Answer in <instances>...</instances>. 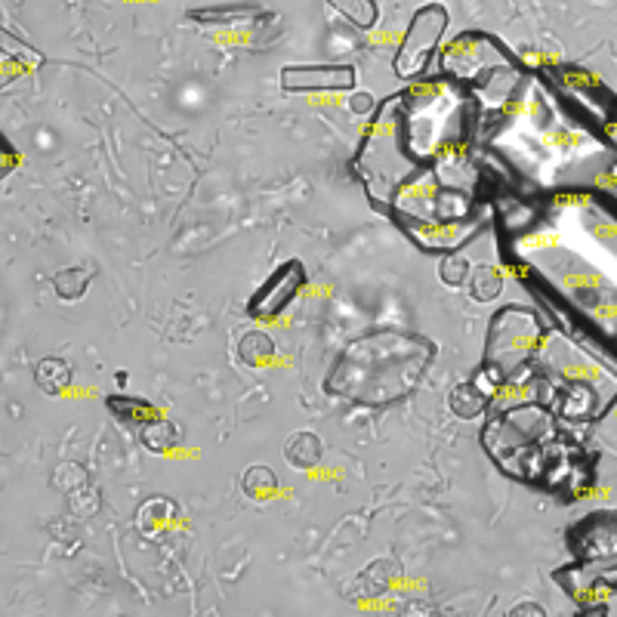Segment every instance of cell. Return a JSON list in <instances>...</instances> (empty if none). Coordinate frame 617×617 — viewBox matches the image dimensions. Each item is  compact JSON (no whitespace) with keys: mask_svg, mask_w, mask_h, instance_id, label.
Here are the masks:
<instances>
[{"mask_svg":"<svg viewBox=\"0 0 617 617\" xmlns=\"http://www.w3.org/2000/svg\"><path fill=\"white\" fill-rule=\"evenodd\" d=\"M435 358V346L408 331L380 328L358 337L324 380V392L358 405H389L411 395Z\"/></svg>","mask_w":617,"mask_h":617,"instance_id":"6da1fadb","label":"cell"},{"mask_svg":"<svg viewBox=\"0 0 617 617\" xmlns=\"http://www.w3.org/2000/svg\"><path fill=\"white\" fill-rule=\"evenodd\" d=\"M559 442L562 426L550 402H540V398L491 411V420L482 429V445L488 457L506 476L528 485L543 482Z\"/></svg>","mask_w":617,"mask_h":617,"instance_id":"7a4b0ae2","label":"cell"},{"mask_svg":"<svg viewBox=\"0 0 617 617\" xmlns=\"http://www.w3.org/2000/svg\"><path fill=\"white\" fill-rule=\"evenodd\" d=\"M405 96V136L420 167H429L454 145H469L476 127V99L448 78L423 81Z\"/></svg>","mask_w":617,"mask_h":617,"instance_id":"3957f363","label":"cell"},{"mask_svg":"<svg viewBox=\"0 0 617 617\" xmlns=\"http://www.w3.org/2000/svg\"><path fill=\"white\" fill-rule=\"evenodd\" d=\"M355 170L365 183L368 195L374 204L383 210L389 207L395 189L408 183V179L420 170L408 149L405 136V96H389L383 105H377L374 121L361 139V152L355 158Z\"/></svg>","mask_w":617,"mask_h":617,"instance_id":"277c9868","label":"cell"},{"mask_svg":"<svg viewBox=\"0 0 617 617\" xmlns=\"http://www.w3.org/2000/svg\"><path fill=\"white\" fill-rule=\"evenodd\" d=\"M543 343H547V328L537 312L525 306H503L488 324L485 365L500 368L506 377H516L540 355Z\"/></svg>","mask_w":617,"mask_h":617,"instance_id":"5b68a950","label":"cell"},{"mask_svg":"<svg viewBox=\"0 0 617 617\" xmlns=\"http://www.w3.org/2000/svg\"><path fill=\"white\" fill-rule=\"evenodd\" d=\"M442 78L454 81L466 93L485 87L500 71L519 68V59L506 50L494 34L485 31H463L442 50Z\"/></svg>","mask_w":617,"mask_h":617,"instance_id":"8992f818","label":"cell"},{"mask_svg":"<svg viewBox=\"0 0 617 617\" xmlns=\"http://www.w3.org/2000/svg\"><path fill=\"white\" fill-rule=\"evenodd\" d=\"M451 25V16L442 4H426L420 7L408 28H405V38L395 50V59H392V71L402 81H420L426 71H429V62L432 56L439 53V44L445 38V31Z\"/></svg>","mask_w":617,"mask_h":617,"instance_id":"52a82bcc","label":"cell"},{"mask_svg":"<svg viewBox=\"0 0 617 617\" xmlns=\"http://www.w3.org/2000/svg\"><path fill=\"white\" fill-rule=\"evenodd\" d=\"M553 81L559 87V99H565L571 105V112L580 121H587L590 127H596L602 136L617 124V102H614L611 90L605 84H599L590 71L562 65V68H556Z\"/></svg>","mask_w":617,"mask_h":617,"instance_id":"ba28073f","label":"cell"},{"mask_svg":"<svg viewBox=\"0 0 617 617\" xmlns=\"http://www.w3.org/2000/svg\"><path fill=\"white\" fill-rule=\"evenodd\" d=\"M596 482L593 473V460L587 451H580L577 445H565V439L559 442V448L553 451V460L547 466V476H543L540 488H547L559 497L577 500V497H587L590 488Z\"/></svg>","mask_w":617,"mask_h":617,"instance_id":"9c48e42d","label":"cell"},{"mask_svg":"<svg viewBox=\"0 0 617 617\" xmlns=\"http://www.w3.org/2000/svg\"><path fill=\"white\" fill-rule=\"evenodd\" d=\"M303 284H306V269H303L300 260L281 263V266L263 281V287L257 290V294L250 297L247 315H250L253 321H275L290 303L297 300Z\"/></svg>","mask_w":617,"mask_h":617,"instance_id":"30bf717a","label":"cell"},{"mask_svg":"<svg viewBox=\"0 0 617 617\" xmlns=\"http://www.w3.org/2000/svg\"><path fill=\"white\" fill-rule=\"evenodd\" d=\"M355 78L352 65H287L278 84L284 93H346Z\"/></svg>","mask_w":617,"mask_h":617,"instance_id":"8fae6325","label":"cell"},{"mask_svg":"<svg viewBox=\"0 0 617 617\" xmlns=\"http://www.w3.org/2000/svg\"><path fill=\"white\" fill-rule=\"evenodd\" d=\"M568 540L577 559H614L617 556V513H596L580 519Z\"/></svg>","mask_w":617,"mask_h":617,"instance_id":"7c38bea8","label":"cell"},{"mask_svg":"<svg viewBox=\"0 0 617 617\" xmlns=\"http://www.w3.org/2000/svg\"><path fill=\"white\" fill-rule=\"evenodd\" d=\"M398 226L405 229V235L417 247H423L429 253H454L479 232L476 216L473 220H454V223L435 220V223H398Z\"/></svg>","mask_w":617,"mask_h":617,"instance_id":"4fadbf2b","label":"cell"},{"mask_svg":"<svg viewBox=\"0 0 617 617\" xmlns=\"http://www.w3.org/2000/svg\"><path fill=\"white\" fill-rule=\"evenodd\" d=\"M448 402H451V411H454L460 420H476V417H482V414H491L494 395L473 377V380L454 386Z\"/></svg>","mask_w":617,"mask_h":617,"instance_id":"5bb4252c","label":"cell"},{"mask_svg":"<svg viewBox=\"0 0 617 617\" xmlns=\"http://www.w3.org/2000/svg\"><path fill=\"white\" fill-rule=\"evenodd\" d=\"M494 201H497L500 226L506 232H528L540 220V207L534 201H525V198H516V195H503V192H494Z\"/></svg>","mask_w":617,"mask_h":617,"instance_id":"9a60e30c","label":"cell"},{"mask_svg":"<svg viewBox=\"0 0 617 617\" xmlns=\"http://www.w3.org/2000/svg\"><path fill=\"white\" fill-rule=\"evenodd\" d=\"M466 287H469V297H473L476 303H494L503 294V272L491 263L473 266Z\"/></svg>","mask_w":617,"mask_h":617,"instance_id":"2e32d148","label":"cell"},{"mask_svg":"<svg viewBox=\"0 0 617 617\" xmlns=\"http://www.w3.org/2000/svg\"><path fill=\"white\" fill-rule=\"evenodd\" d=\"M284 457L290 466H297V469H312L321 463V439L312 432H297V435H290V442L284 448Z\"/></svg>","mask_w":617,"mask_h":617,"instance_id":"e0dca14e","label":"cell"},{"mask_svg":"<svg viewBox=\"0 0 617 617\" xmlns=\"http://www.w3.org/2000/svg\"><path fill=\"white\" fill-rule=\"evenodd\" d=\"M34 383H38L47 395H59L71 386V365L62 358H44L34 368Z\"/></svg>","mask_w":617,"mask_h":617,"instance_id":"ac0fdd59","label":"cell"},{"mask_svg":"<svg viewBox=\"0 0 617 617\" xmlns=\"http://www.w3.org/2000/svg\"><path fill=\"white\" fill-rule=\"evenodd\" d=\"M90 281H93V272L87 266H68L53 275V290L59 300H81L87 294Z\"/></svg>","mask_w":617,"mask_h":617,"instance_id":"d6986e66","label":"cell"},{"mask_svg":"<svg viewBox=\"0 0 617 617\" xmlns=\"http://www.w3.org/2000/svg\"><path fill=\"white\" fill-rule=\"evenodd\" d=\"M108 411L118 414L127 423H139V426H145V423H152V420L161 417L155 405H149L145 398H130V395H112V398H108Z\"/></svg>","mask_w":617,"mask_h":617,"instance_id":"ffe728a7","label":"cell"},{"mask_svg":"<svg viewBox=\"0 0 617 617\" xmlns=\"http://www.w3.org/2000/svg\"><path fill=\"white\" fill-rule=\"evenodd\" d=\"M328 4L358 31H371L377 25V4L374 0H328Z\"/></svg>","mask_w":617,"mask_h":617,"instance_id":"44dd1931","label":"cell"},{"mask_svg":"<svg viewBox=\"0 0 617 617\" xmlns=\"http://www.w3.org/2000/svg\"><path fill=\"white\" fill-rule=\"evenodd\" d=\"M241 488H244V494L247 497H253V500H269L275 491H278V476L272 473L269 466H250L247 473L241 476Z\"/></svg>","mask_w":617,"mask_h":617,"instance_id":"7402d4cb","label":"cell"},{"mask_svg":"<svg viewBox=\"0 0 617 617\" xmlns=\"http://www.w3.org/2000/svg\"><path fill=\"white\" fill-rule=\"evenodd\" d=\"M260 10L253 4H232V7H207V10H192L189 16L195 22H207V25H235L238 19L257 16Z\"/></svg>","mask_w":617,"mask_h":617,"instance_id":"603a6c76","label":"cell"},{"mask_svg":"<svg viewBox=\"0 0 617 617\" xmlns=\"http://www.w3.org/2000/svg\"><path fill=\"white\" fill-rule=\"evenodd\" d=\"M139 439H142V445L149 448V451L164 454V451H170V448L176 445V429H173L170 420L158 417V420L145 423V426L139 429Z\"/></svg>","mask_w":617,"mask_h":617,"instance_id":"cb8c5ba5","label":"cell"},{"mask_svg":"<svg viewBox=\"0 0 617 617\" xmlns=\"http://www.w3.org/2000/svg\"><path fill=\"white\" fill-rule=\"evenodd\" d=\"M272 355H275V343H272V337H266L260 331H250L241 340V361H247L250 368L266 365V361H272Z\"/></svg>","mask_w":617,"mask_h":617,"instance_id":"d4e9b609","label":"cell"},{"mask_svg":"<svg viewBox=\"0 0 617 617\" xmlns=\"http://www.w3.org/2000/svg\"><path fill=\"white\" fill-rule=\"evenodd\" d=\"M469 272H473V266H469V260L463 257L460 250L454 253H442V263H439V278L448 284V287H466L469 281Z\"/></svg>","mask_w":617,"mask_h":617,"instance_id":"484cf974","label":"cell"},{"mask_svg":"<svg viewBox=\"0 0 617 617\" xmlns=\"http://www.w3.org/2000/svg\"><path fill=\"white\" fill-rule=\"evenodd\" d=\"M349 112L358 115V118L374 115V112H377V102H374L371 93H352V96H349Z\"/></svg>","mask_w":617,"mask_h":617,"instance_id":"4316f807","label":"cell"},{"mask_svg":"<svg viewBox=\"0 0 617 617\" xmlns=\"http://www.w3.org/2000/svg\"><path fill=\"white\" fill-rule=\"evenodd\" d=\"M510 614H537V617H543V614H547V608H540V605H516Z\"/></svg>","mask_w":617,"mask_h":617,"instance_id":"83f0119b","label":"cell"}]
</instances>
